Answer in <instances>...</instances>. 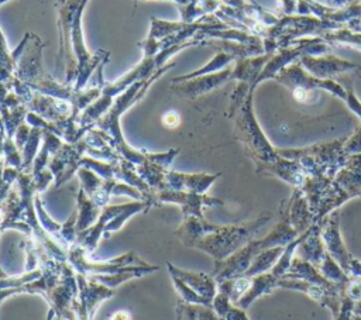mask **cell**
Returning a JSON list of instances; mask_svg holds the SVG:
<instances>
[{
    "label": "cell",
    "instance_id": "cell-1",
    "mask_svg": "<svg viewBox=\"0 0 361 320\" xmlns=\"http://www.w3.org/2000/svg\"><path fill=\"white\" fill-rule=\"evenodd\" d=\"M89 0H56L59 31V62L63 59L66 83H75L76 92H80L89 76L97 66L109 59V52H87L82 32V14Z\"/></svg>",
    "mask_w": 361,
    "mask_h": 320
},
{
    "label": "cell",
    "instance_id": "cell-2",
    "mask_svg": "<svg viewBox=\"0 0 361 320\" xmlns=\"http://www.w3.org/2000/svg\"><path fill=\"white\" fill-rule=\"evenodd\" d=\"M252 96L254 92H250L243 104L234 113L235 116V128L237 135L248 149L251 158L257 162V165L262 168H272L275 173L281 178L298 185L302 182V175L299 169H296L293 162H286L279 159L272 147L268 144L264 137L261 128L257 124V120L252 113Z\"/></svg>",
    "mask_w": 361,
    "mask_h": 320
},
{
    "label": "cell",
    "instance_id": "cell-3",
    "mask_svg": "<svg viewBox=\"0 0 361 320\" xmlns=\"http://www.w3.org/2000/svg\"><path fill=\"white\" fill-rule=\"evenodd\" d=\"M274 79L279 85L288 87L299 100H306V97L316 90H326L341 100H345V89L338 82L334 79H320L310 75L298 61L281 69Z\"/></svg>",
    "mask_w": 361,
    "mask_h": 320
},
{
    "label": "cell",
    "instance_id": "cell-4",
    "mask_svg": "<svg viewBox=\"0 0 361 320\" xmlns=\"http://www.w3.org/2000/svg\"><path fill=\"white\" fill-rule=\"evenodd\" d=\"M68 262L75 269L76 273H82L85 276L89 275H110L120 272L126 266L131 265H147L148 262L138 257L134 251L124 252L114 258L106 261H90L87 257V251L82 248L79 244H73L68 250Z\"/></svg>",
    "mask_w": 361,
    "mask_h": 320
},
{
    "label": "cell",
    "instance_id": "cell-5",
    "mask_svg": "<svg viewBox=\"0 0 361 320\" xmlns=\"http://www.w3.org/2000/svg\"><path fill=\"white\" fill-rule=\"evenodd\" d=\"M76 296H78L76 272L69 265V262H65L61 279L44 296L48 304L45 320H54V319L76 320L73 313V302Z\"/></svg>",
    "mask_w": 361,
    "mask_h": 320
},
{
    "label": "cell",
    "instance_id": "cell-6",
    "mask_svg": "<svg viewBox=\"0 0 361 320\" xmlns=\"http://www.w3.org/2000/svg\"><path fill=\"white\" fill-rule=\"evenodd\" d=\"M78 296L73 302V313L76 320H93L99 306L114 296L116 289L107 288L82 273H76Z\"/></svg>",
    "mask_w": 361,
    "mask_h": 320
},
{
    "label": "cell",
    "instance_id": "cell-7",
    "mask_svg": "<svg viewBox=\"0 0 361 320\" xmlns=\"http://www.w3.org/2000/svg\"><path fill=\"white\" fill-rule=\"evenodd\" d=\"M151 203L152 206H158L162 203H173L180 206L183 217H203L204 206H217L221 204L223 202L204 193H195L186 190H154Z\"/></svg>",
    "mask_w": 361,
    "mask_h": 320
},
{
    "label": "cell",
    "instance_id": "cell-8",
    "mask_svg": "<svg viewBox=\"0 0 361 320\" xmlns=\"http://www.w3.org/2000/svg\"><path fill=\"white\" fill-rule=\"evenodd\" d=\"M231 72L233 66H227L219 72L197 76L193 79L188 80H180V82H172V92L179 96V97H188V99H195L197 96H202L223 83L231 80Z\"/></svg>",
    "mask_w": 361,
    "mask_h": 320
},
{
    "label": "cell",
    "instance_id": "cell-9",
    "mask_svg": "<svg viewBox=\"0 0 361 320\" xmlns=\"http://www.w3.org/2000/svg\"><path fill=\"white\" fill-rule=\"evenodd\" d=\"M305 70L320 79H333L336 75L355 70L360 66L354 62L341 59L334 55H305L298 61Z\"/></svg>",
    "mask_w": 361,
    "mask_h": 320
},
{
    "label": "cell",
    "instance_id": "cell-10",
    "mask_svg": "<svg viewBox=\"0 0 361 320\" xmlns=\"http://www.w3.org/2000/svg\"><path fill=\"white\" fill-rule=\"evenodd\" d=\"M220 173H183L173 169H166L161 190H186L195 193H206Z\"/></svg>",
    "mask_w": 361,
    "mask_h": 320
},
{
    "label": "cell",
    "instance_id": "cell-11",
    "mask_svg": "<svg viewBox=\"0 0 361 320\" xmlns=\"http://www.w3.org/2000/svg\"><path fill=\"white\" fill-rule=\"evenodd\" d=\"M166 269L169 275H175L188 283L196 293H199L207 303V307H212L213 297L216 296V279L213 275H207L203 272L186 271L179 266H175L171 262H166Z\"/></svg>",
    "mask_w": 361,
    "mask_h": 320
},
{
    "label": "cell",
    "instance_id": "cell-12",
    "mask_svg": "<svg viewBox=\"0 0 361 320\" xmlns=\"http://www.w3.org/2000/svg\"><path fill=\"white\" fill-rule=\"evenodd\" d=\"M159 271L158 265H152V264H147V265H131V266H126L124 269H121L120 272L116 273H110V275H89L87 278L92 281H96L107 288L116 289L120 285H123L127 281L131 279H137V278H142L147 275H151L154 272Z\"/></svg>",
    "mask_w": 361,
    "mask_h": 320
},
{
    "label": "cell",
    "instance_id": "cell-13",
    "mask_svg": "<svg viewBox=\"0 0 361 320\" xmlns=\"http://www.w3.org/2000/svg\"><path fill=\"white\" fill-rule=\"evenodd\" d=\"M78 219H76V231L80 233L86 228H89L90 226L94 224V221L97 220L102 209L82 190L79 189L78 192Z\"/></svg>",
    "mask_w": 361,
    "mask_h": 320
},
{
    "label": "cell",
    "instance_id": "cell-14",
    "mask_svg": "<svg viewBox=\"0 0 361 320\" xmlns=\"http://www.w3.org/2000/svg\"><path fill=\"white\" fill-rule=\"evenodd\" d=\"M231 62H235V56L231 55V54L220 51L219 54L214 55V58L209 63H206L200 69H196V70H192V72L185 73L182 76H178V78L172 79V82H180V80H188V79H193V78H197V76L214 73V72H219V70L230 66Z\"/></svg>",
    "mask_w": 361,
    "mask_h": 320
},
{
    "label": "cell",
    "instance_id": "cell-15",
    "mask_svg": "<svg viewBox=\"0 0 361 320\" xmlns=\"http://www.w3.org/2000/svg\"><path fill=\"white\" fill-rule=\"evenodd\" d=\"M169 276H171V281H172V285H173L175 290L178 292L179 297H180L183 302L190 303V304H199V306L207 307L206 300H204L199 293H196L188 283H185L182 279H179V278L175 276V275H169Z\"/></svg>",
    "mask_w": 361,
    "mask_h": 320
},
{
    "label": "cell",
    "instance_id": "cell-16",
    "mask_svg": "<svg viewBox=\"0 0 361 320\" xmlns=\"http://www.w3.org/2000/svg\"><path fill=\"white\" fill-rule=\"evenodd\" d=\"M176 320H196V304H190L183 302L180 297L175 304Z\"/></svg>",
    "mask_w": 361,
    "mask_h": 320
},
{
    "label": "cell",
    "instance_id": "cell-17",
    "mask_svg": "<svg viewBox=\"0 0 361 320\" xmlns=\"http://www.w3.org/2000/svg\"><path fill=\"white\" fill-rule=\"evenodd\" d=\"M179 123H180V117H179V114H178L176 111L169 110V111L164 113V116H162V124H164L166 128H175V127L179 125Z\"/></svg>",
    "mask_w": 361,
    "mask_h": 320
},
{
    "label": "cell",
    "instance_id": "cell-18",
    "mask_svg": "<svg viewBox=\"0 0 361 320\" xmlns=\"http://www.w3.org/2000/svg\"><path fill=\"white\" fill-rule=\"evenodd\" d=\"M21 293V289L20 288H13V289H1L0 290V306L1 303L10 297V296H14V295H20Z\"/></svg>",
    "mask_w": 361,
    "mask_h": 320
},
{
    "label": "cell",
    "instance_id": "cell-19",
    "mask_svg": "<svg viewBox=\"0 0 361 320\" xmlns=\"http://www.w3.org/2000/svg\"><path fill=\"white\" fill-rule=\"evenodd\" d=\"M106 320H131V316L127 310H117L111 313Z\"/></svg>",
    "mask_w": 361,
    "mask_h": 320
},
{
    "label": "cell",
    "instance_id": "cell-20",
    "mask_svg": "<svg viewBox=\"0 0 361 320\" xmlns=\"http://www.w3.org/2000/svg\"><path fill=\"white\" fill-rule=\"evenodd\" d=\"M354 1H357V0H329L330 6L336 7V8H343V7H345V6H348Z\"/></svg>",
    "mask_w": 361,
    "mask_h": 320
},
{
    "label": "cell",
    "instance_id": "cell-21",
    "mask_svg": "<svg viewBox=\"0 0 361 320\" xmlns=\"http://www.w3.org/2000/svg\"><path fill=\"white\" fill-rule=\"evenodd\" d=\"M140 0H134V3L137 4ZM169 1H173V3H176L178 4V8H180V7H186V6H189V4H193V3H197V1H200V0H169Z\"/></svg>",
    "mask_w": 361,
    "mask_h": 320
},
{
    "label": "cell",
    "instance_id": "cell-22",
    "mask_svg": "<svg viewBox=\"0 0 361 320\" xmlns=\"http://www.w3.org/2000/svg\"><path fill=\"white\" fill-rule=\"evenodd\" d=\"M6 1H8V0H0V6H1V4H4Z\"/></svg>",
    "mask_w": 361,
    "mask_h": 320
},
{
    "label": "cell",
    "instance_id": "cell-23",
    "mask_svg": "<svg viewBox=\"0 0 361 320\" xmlns=\"http://www.w3.org/2000/svg\"><path fill=\"white\" fill-rule=\"evenodd\" d=\"M0 235H1V231H0Z\"/></svg>",
    "mask_w": 361,
    "mask_h": 320
}]
</instances>
